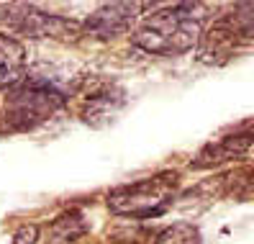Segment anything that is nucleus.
I'll return each mask as SVG.
<instances>
[{"mask_svg":"<svg viewBox=\"0 0 254 244\" xmlns=\"http://www.w3.org/2000/svg\"><path fill=\"white\" fill-rule=\"evenodd\" d=\"M200 10L203 5L198 3H180V5L162 8L157 13H149L131 31L133 47L157 57L188 54L190 49L198 47V41L205 31L203 28L205 13Z\"/></svg>","mask_w":254,"mask_h":244,"instance_id":"1","label":"nucleus"},{"mask_svg":"<svg viewBox=\"0 0 254 244\" xmlns=\"http://www.w3.org/2000/svg\"><path fill=\"white\" fill-rule=\"evenodd\" d=\"M254 26L252 13H226L218 18L208 31H203L198 41V59L205 65H223L239 52L252 44Z\"/></svg>","mask_w":254,"mask_h":244,"instance_id":"4","label":"nucleus"},{"mask_svg":"<svg viewBox=\"0 0 254 244\" xmlns=\"http://www.w3.org/2000/svg\"><path fill=\"white\" fill-rule=\"evenodd\" d=\"M82 100H85L82 111H80L82 118L93 126H100V118H108L124 103V93L113 87H103V90H93V93L82 95Z\"/></svg>","mask_w":254,"mask_h":244,"instance_id":"9","label":"nucleus"},{"mask_svg":"<svg viewBox=\"0 0 254 244\" xmlns=\"http://www.w3.org/2000/svg\"><path fill=\"white\" fill-rule=\"evenodd\" d=\"M36 239H39V226L34 224H26L13 234V244H36Z\"/></svg>","mask_w":254,"mask_h":244,"instance_id":"12","label":"nucleus"},{"mask_svg":"<svg viewBox=\"0 0 254 244\" xmlns=\"http://www.w3.org/2000/svg\"><path fill=\"white\" fill-rule=\"evenodd\" d=\"M3 21L18 34H26L31 39H54V41H77L82 36V23L59 16V13H44L36 5L13 3L3 8Z\"/></svg>","mask_w":254,"mask_h":244,"instance_id":"5","label":"nucleus"},{"mask_svg":"<svg viewBox=\"0 0 254 244\" xmlns=\"http://www.w3.org/2000/svg\"><path fill=\"white\" fill-rule=\"evenodd\" d=\"M49 234H52V244H69V242H77L80 237L87 234V224L82 219V213L69 211V213H62L52 224Z\"/></svg>","mask_w":254,"mask_h":244,"instance_id":"10","label":"nucleus"},{"mask_svg":"<svg viewBox=\"0 0 254 244\" xmlns=\"http://www.w3.org/2000/svg\"><path fill=\"white\" fill-rule=\"evenodd\" d=\"M180 188L177 172H159L128 185H118L108 193V208L124 219H152L164 213Z\"/></svg>","mask_w":254,"mask_h":244,"instance_id":"3","label":"nucleus"},{"mask_svg":"<svg viewBox=\"0 0 254 244\" xmlns=\"http://www.w3.org/2000/svg\"><path fill=\"white\" fill-rule=\"evenodd\" d=\"M252 149V131L244 134H234V136H223L221 142H213L198 152V157L190 162L192 170H208V167H218L223 162H231L239 157H249Z\"/></svg>","mask_w":254,"mask_h":244,"instance_id":"7","label":"nucleus"},{"mask_svg":"<svg viewBox=\"0 0 254 244\" xmlns=\"http://www.w3.org/2000/svg\"><path fill=\"white\" fill-rule=\"evenodd\" d=\"M67 95L54 82L39 75H26L5 95V129L8 131H28L49 121L57 111H62Z\"/></svg>","mask_w":254,"mask_h":244,"instance_id":"2","label":"nucleus"},{"mask_svg":"<svg viewBox=\"0 0 254 244\" xmlns=\"http://www.w3.org/2000/svg\"><path fill=\"white\" fill-rule=\"evenodd\" d=\"M154 244H203V239H200L198 226L180 221V224H172L164 232H159Z\"/></svg>","mask_w":254,"mask_h":244,"instance_id":"11","label":"nucleus"},{"mask_svg":"<svg viewBox=\"0 0 254 244\" xmlns=\"http://www.w3.org/2000/svg\"><path fill=\"white\" fill-rule=\"evenodd\" d=\"M26 70V49L18 39L0 31V90L13 87Z\"/></svg>","mask_w":254,"mask_h":244,"instance_id":"8","label":"nucleus"},{"mask_svg":"<svg viewBox=\"0 0 254 244\" xmlns=\"http://www.w3.org/2000/svg\"><path fill=\"white\" fill-rule=\"evenodd\" d=\"M149 8L146 3H106L82 23V34H93L95 39H116L126 34L139 10Z\"/></svg>","mask_w":254,"mask_h":244,"instance_id":"6","label":"nucleus"},{"mask_svg":"<svg viewBox=\"0 0 254 244\" xmlns=\"http://www.w3.org/2000/svg\"><path fill=\"white\" fill-rule=\"evenodd\" d=\"M0 131H3V124H0Z\"/></svg>","mask_w":254,"mask_h":244,"instance_id":"13","label":"nucleus"}]
</instances>
